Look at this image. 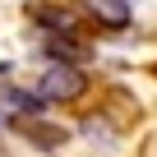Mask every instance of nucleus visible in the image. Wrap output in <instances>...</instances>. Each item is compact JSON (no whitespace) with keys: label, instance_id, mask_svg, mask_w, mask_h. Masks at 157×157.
Listing matches in <instances>:
<instances>
[{"label":"nucleus","instance_id":"obj_1","mask_svg":"<svg viewBox=\"0 0 157 157\" xmlns=\"http://www.w3.org/2000/svg\"><path fill=\"white\" fill-rule=\"evenodd\" d=\"M33 88L46 97V106H74V102H83L93 93V78H88L83 65H42Z\"/></svg>","mask_w":157,"mask_h":157},{"label":"nucleus","instance_id":"obj_2","mask_svg":"<svg viewBox=\"0 0 157 157\" xmlns=\"http://www.w3.org/2000/svg\"><path fill=\"white\" fill-rule=\"evenodd\" d=\"M23 19L33 23L37 37H56V33H78V14L74 5H60V0H28Z\"/></svg>","mask_w":157,"mask_h":157},{"label":"nucleus","instance_id":"obj_3","mask_svg":"<svg viewBox=\"0 0 157 157\" xmlns=\"http://www.w3.org/2000/svg\"><path fill=\"white\" fill-rule=\"evenodd\" d=\"M46 65H93L97 46L83 37V33H56V37H42V51H37Z\"/></svg>","mask_w":157,"mask_h":157},{"label":"nucleus","instance_id":"obj_4","mask_svg":"<svg viewBox=\"0 0 157 157\" xmlns=\"http://www.w3.org/2000/svg\"><path fill=\"white\" fill-rule=\"evenodd\" d=\"M0 111H5L10 120H37L46 116V97L33 88V83H14V78H0Z\"/></svg>","mask_w":157,"mask_h":157},{"label":"nucleus","instance_id":"obj_5","mask_svg":"<svg viewBox=\"0 0 157 157\" xmlns=\"http://www.w3.org/2000/svg\"><path fill=\"white\" fill-rule=\"evenodd\" d=\"M10 129L28 143V148H37V152H60L65 143H69V125H56V120H46V116H37V120H10Z\"/></svg>","mask_w":157,"mask_h":157},{"label":"nucleus","instance_id":"obj_6","mask_svg":"<svg viewBox=\"0 0 157 157\" xmlns=\"http://www.w3.org/2000/svg\"><path fill=\"white\" fill-rule=\"evenodd\" d=\"M78 10H83L102 33H120L134 23V5L129 0H78Z\"/></svg>","mask_w":157,"mask_h":157},{"label":"nucleus","instance_id":"obj_7","mask_svg":"<svg viewBox=\"0 0 157 157\" xmlns=\"http://www.w3.org/2000/svg\"><path fill=\"white\" fill-rule=\"evenodd\" d=\"M78 134H83L93 148H102V152H111V148L120 143V129H111L106 116H83V120H78Z\"/></svg>","mask_w":157,"mask_h":157},{"label":"nucleus","instance_id":"obj_8","mask_svg":"<svg viewBox=\"0 0 157 157\" xmlns=\"http://www.w3.org/2000/svg\"><path fill=\"white\" fill-rule=\"evenodd\" d=\"M5 134H10V116L0 111V139H5Z\"/></svg>","mask_w":157,"mask_h":157},{"label":"nucleus","instance_id":"obj_9","mask_svg":"<svg viewBox=\"0 0 157 157\" xmlns=\"http://www.w3.org/2000/svg\"><path fill=\"white\" fill-rule=\"evenodd\" d=\"M10 74H14V65H10V60H0V78H10Z\"/></svg>","mask_w":157,"mask_h":157},{"label":"nucleus","instance_id":"obj_10","mask_svg":"<svg viewBox=\"0 0 157 157\" xmlns=\"http://www.w3.org/2000/svg\"><path fill=\"white\" fill-rule=\"evenodd\" d=\"M0 157H5V143H0Z\"/></svg>","mask_w":157,"mask_h":157}]
</instances>
